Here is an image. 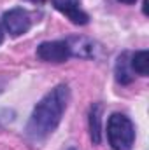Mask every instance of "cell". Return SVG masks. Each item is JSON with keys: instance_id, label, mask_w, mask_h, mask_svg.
I'll use <instances>...</instances> for the list:
<instances>
[{"instance_id": "cell-5", "label": "cell", "mask_w": 149, "mask_h": 150, "mask_svg": "<svg viewBox=\"0 0 149 150\" xmlns=\"http://www.w3.org/2000/svg\"><path fill=\"white\" fill-rule=\"evenodd\" d=\"M53 5L62 12L65 14L74 25H86L88 23V14L81 11L79 7V0H53Z\"/></svg>"}, {"instance_id": "cell-7", "label": "cell", "mask_w": 149, "mask_h": 150, "mask_svg": "<svg viewBox=\"0 0 149 150\" xmlns=\"http://www.w3.org/2000/svg\"><path fill=\"white\" fill-rule=\"evenodd\" d=\"M102 107L100 105H93L91 112H90V131H91V140L95 143H100L102 140Z\"/></svg>"}, {"instance_id": "cell-10", "label": "cell", "mask_w": 149, "mask_h": 150, "mask_svg": "<svg viewBox=\"0 0 149 150\" xmlns=\"http://www.w3.org/2000/svg\"><path fill=\"white\" fill-rule=\"evenodd\" d=\"M12 119H14V113L11 112V110H0V126L11 122Z\"/></svg>"}, {"instance_id": "cell-6", "label": "cell", "mask_w": 149, "mask_h": 150, "mask_svg": "<svg viewBox=\"0 0 149 150\" xmlns=\"http://www.w3.org/2000/svg\"><path fill=\"white\" fill-rule=\"evenodd\" d=\"M70 49V56L79 58H91L93 56V44L84 37H70L65 40Z\"/></svg>"}, {"instance_id": "cell-3", "label": "cell", "mask_w": 149, "mask_h": 150, "mask_svg": "<svg viewBox=\"0 0 149 150\" xmlns=\"http://www.w3.org/2000/svg\"><path fill=\"white\" fill-rule=\"evenodd\" d=\"M2 25L5 28V32L12 37H19L23 33H27L32 26V18L30 14L21 9V7H16V9H11L7 11L4 16H2Z\"/></svg>"}, {"instance_id": "cell-4", "label": "cell", "mask_w": 149, "mask_h": 150, "mask_svg": "<svg viewBox=\"0 0 149 150\" xmlns=\"http://www.w3.org/2000/svg\"><path fill=\"white\" fill-rule=\"evenodd\" d=\"M39 59L47 63H63L70 58V49L65 40H53V42H42L37 47Z\"/></svg>"}, {"instance_id": "cell-9", "label": "cell", "mask_w": 149, "mask_h": 150, "mask_svg": "<svg viewBox=\"0 0 149 150\" xmlns=\"http://www.w3.org/2000/svg\"><path fill=\"white\" fill-rule=\"evenodd\" d=\"M126 63H128L126 61V54H121L117 63H116V79L121 84H130L132 82V75H130V70H128Z\"/></svg>"}, {"instance_id": "cell-2", "label": "cell", "mask_w": 149, "mask_h": 150, "mask_svg": "<svg viewBox=\"0 0 149 150\" xmlns=\"http://www.w3.org/2000/svg\"><path fill=\"white\" fill-rule=\"evenodd\" d=\"M107 140L112 150H132L135 129L132 120L123 113H112L107 120Z\"/></svg>"}, {"instance_id": "cell-12", "label": "cell", "mask_w": 149, "mask_h": 150, "mask_svg": "<svg viewBox=\"0 0 149 150\" xmlns=\"http://www.w3.org/2000/svg\"><path fill=\"white\" fill-rule=\"evenodd\" d=\"M119 2H125V4H135L137 0H119Z\"/></svg>"}, {"instance_id": "cell-14", "label": "cell", "mask_w": 149, "mask_h": 150, "mask_svg": "<svg viewBox=\"0 0 149 150\" xmlns=\"http://www.w3.org/2000/svg\"><path fill=\"white\" fill-rule=\"evenodd\" d=\"M70 150H74V149H70Z\"/></svg>"}, {"instance_id": "cell-1", "label": "cell", "mask_w": 149, "mask_h": 150, "mask_svg": "<svg viewBox=\"0 0 149 150\" xmlns=\"http://www.w3.org/2000/svg\"><path fill=\"white\" fill-rule=\"evenodd\" d=\"M70 100V91L67 86H56L51 89L34 108L30 120L27 124V138L32 143L44 142L49 134H53L62 122V117L67 110Z\"/></svg>"}, {"instance_id": "cell-8", "label": "cell", "mask_w": 149, "mask_h": 150, "mask_svg": "<svg viewBox=\"0 0 149 150\" xmlns=\"http://www.w3.org/2000/svg\"><path fill=\"white\" fill-rule=\"evenodd\" d=\"M130 67L135 74L146 77L149 74V52L148 51H137L130 59Z\"/></svg>"}, {"instance_id": "cell-11", "label": "cell", "mask_w": 149, "mask_h": 150, "mask_svg": "<svg viewBox=\"0 0 149 150\" xmlns=\"http://www.w3.org/2000/svg\"><path fill=\"white\" fill-rule=\"evenodd\" d=\"M2 40H4V28H2V25H0V44H2Z\"/></svg>"}, {"instance_id": "cell-13", "label": "cell", "mask_w": 149, "mask_h": 150, "mask_svg": "<svg viewBox=\"0 0 149 150\" xmlns=\"http://www.w3.org/2000/svg\"><path fill=\"white\" fill-rule=\"evenodd\" d=\"M30 2H42V0H30Z\"/></svg>"}, {"instance_id": "cell-15", "label": "cell", "mask_w": 149, "mask_h": 150, "mask_svg": "<svg viewBox=\"0 0 149 150\" xmlns=\"http://www.w3.org/2000/svg\"><path fill=\"white\" fill-rule=\"evenodd\" d=\"M0 91H2V89H0Z\"/></svg>"}]
</instances>
